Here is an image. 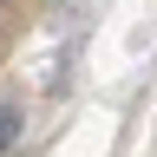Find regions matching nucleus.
Masks as SVG:
<instances>
[{
  "label": "nucleus",
  "mask_w": 157,
  "mask_h": 157,
  "mask_svg": "<svg viewBox=\"0 0 157 157\" xmlns=\"http://www.w3.org/2000/svg\"><path fill=\"white\" fill-rule=\"evenodd\" d=\"M20 124H26V111H20V98H0V157L20 144Z\"/></svg>",
  "instance_id": "nucleus-1"
},
{
  "label": "nucleus",
  "mask_w": 157,
  "mask_h": 157,
  "mask_svg": "<svg viewBox=\"0 0 157 157\" xmlns=\"http://www.w3.org/2000/svg\"><path fill=\"white\" fill-rule=\"evenodd\" d=\"M52 7H72V0H52Z\"/></svg>",
  "instance_id": "nucleus-2"
}]
</instances>
